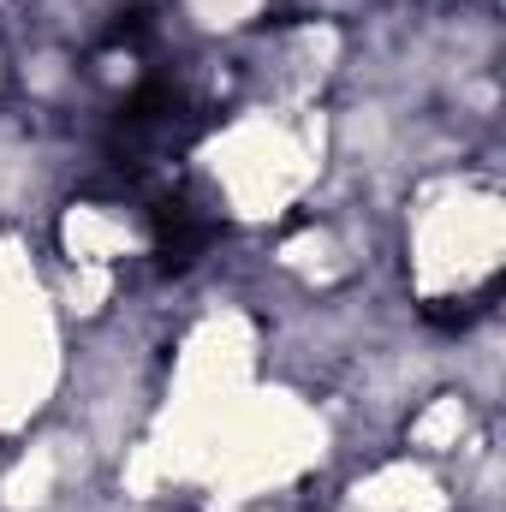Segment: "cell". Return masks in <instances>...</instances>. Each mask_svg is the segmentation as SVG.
Returning <instances> with one entry per match:
<instances>
[{
    "mask_svg": "<svg viewBox=\"0 0 506 512\" xmlns=\"http://www.w3.org/2000/svg\"><path fill=\"white\" fill-rule=\"evenodd\" d=\"M149 227H155V268L161 274H185V268H197L215 251L221 209L209 197H197L191 185H167L155 197V209H149Z\"/></svg>",
    "mask_w": 506,
    "mask_h": 512,
    "instance_id": "obj_2",
    "label": "cell"
},
{
    "mask_svg": "<svg viewBox=\"0 0 506 512\" xmlns=\"http://www.w3.org/2000/svg\"><path fill=\"white\" fill-rule=\"evenodd\" d=\"M203 114H197V102L179 90V84H167V78H149V84H137L126 102H120V114H114V131H108V161L114 167H126L131 179H143V173H161L167 161H179L197 137H203Z\"/></svg>",
    "mask_w": 506,
    "mask_h": 512,
    "instance_id": "obj_1",
    "label": "cell"
}]
</instances>
